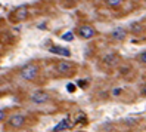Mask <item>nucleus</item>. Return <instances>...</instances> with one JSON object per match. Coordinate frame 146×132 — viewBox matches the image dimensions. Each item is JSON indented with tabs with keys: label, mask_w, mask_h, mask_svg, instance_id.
Segmentation results:
<instances>
[{
	"label": "nucleus",
	"mask_w": 146,
	"mask_h": 132,
	"mask_svg": "<svg viewBox=\"0 0 146 132\" xmlns=\"http://www.w3.org/2000/svg\"><path fill=\"white\" fill-rule=\"evenodd\" d=\"M118 61H119V57L117 55V54H108L105 58H104V63L105 65H108V67H114V65H117L118 64Z\"/></svg>",
	"instance_id": "obj_9"
},
{
	"label": "nucleus",
	"mask_w": 146,
	"mask_h": 132,
	"mask_svg": "<svg viewBox=\"0 0 146 132\" xmlns=\"http://www.w3.org/2000/svg\"><path fill=\"white\" fill-rule=\"evenodd\" d=\"M28 16V7L27 6H19L16 7L15 12H13V20L15 21H22Z\"/></svg>",
	"instance_id": "obj_8"
},
{
	"label": "nucleus",
	"mask_w": 146,
	"mask_h": 132,
	"mask_svg": "<svg viewBox=\"0 0 146 132\" xmlns=\"http://www.w3.org/2000/svg\"><path fill=\"white\" fill-rule=\"evenodd\" d=\"M137 61L146 65V51H143L142 54H139V55H137Z\"/></svg>",
	"instance_id": "obj_13"
},
{
	"label": "nucleus",
	"mask_w": 146,
	"mask_h": 132,
	"mask_svg": "<svg viewBox=\"0 0 146 132\" xmlns=\"http://www.w3.org/2000/svg\"><path fill=\"white\" fill-rule=\"evenodd\" d=\"M71 126V120L70 119H64V120H61L58 123V125L53 128V132H62V131H65V129H68Z\"/></svg>",
	"instance_id": "obj_10"
},
{
	"label": "nucleus",
	"mask_w": 146,
	"mask_h": 132,
	"mask_svg": "<svg viewBox=\"0 0 146 132\" xmlns=\"http://www.w3.org/2000/svg\"><path fill=\"white\" fill-rule=\"evenodd\" d=\"M31 102L34 104H46L49 100H50V95L44 91H36L33 95H31Z\"/></svg>",
	"instance_id": "obj_5"
},
{
	"label": "nucleus",
	"mask_w": 146,
	"mask_h": 132,
	"mask_svg": "<svg viewBox=\"0 0 146 132\" xmlns=\"http://www.w3.org/2000/svg\"><path fill=\"white\" fill-rule=\"evenodd\" d=\"M78 36L81 37V39H84V40H89V39H92V37H94L96 36V30H94V27L93 25H89V24H84V25H80L78 27Z\"/></svg>",
	"instance_id": "obj_4"
},
{
	"label": "nucleus",
	"mask_w": 146,
	"mask_h": 132,
	"mask_svg": "<svg viewBox=\"0 0 146 132\" xmlns=\"http://www.w3.org/2000/svg\"><path fill=\"white\" fill-rule=\"evenodd\" d=\"M40 74V67L38 64H34V63H30V64H25L21 70H19V76L24 79V80H28V82H33L36 80Z\"/></svg>",
	"instance_id": "obj_1"
},
{
	"label": "nucleus",
	"mask_w": 146,
	"mask_h": 132,
	"mask_svg": "<svg viewBox=\"0 0 146 132\" xmlns=\"http://www.w3.org/2000/svg\"><path fill=\"white\" fill-rule=\"evenodd\" d=\"M125 37H127V30L123 28V27H117V28L112 30V33H111V39L115 40V42H123Z\"/></svg>",
	"instance_id": "obj_7"
},
{
	"label": "nucleus",
	"mask_w": 146,
	"mask_h": 132,
	"mask_svg": "<svg viewBox=\"0 0 146 132\" xmlns=\"http://www.w3.org/2000/svg\"><path fill=\"white\" fill-rule=\"evenodd\" d=\"M86 85H87V82H86V80H84V82H83V80L78 82V86H86Z\"/></svg>",
	"instance_id": "obj_19"
},
{
	"label": "nucleus",
	"mask_w": 146,
	"mask_h": 132,
	"mask_svg": "<svg viewBox=\"0 0 146 132\" xmlns=\"http://www.w3.org/2000/svg\"><path fill=\"white\" fill-rule=\"evenodd\" d=\"M119 94H121V89H115L114 91V95H119Z\"/></svg>",
	"instance_id": "obj_20"
},
{
	"label": "nucleus",
	"mask_w": 146,
	"mask_h": 132,
	"mask_svg": "<svg viewBox=\"0 0 146 132\" xmlns=\"http://www.w3.org/2000/svg\"><path fill=\"white\" fill-rule=\"evenodd\" d=\"M124 122L127 123V125H136V123H137V119H133V117H128V119H125Z\"/></svg>",
	"instance_id": "obj_15"
},
{
	"label": "nucleus",
	"mask_w": 146,
	"mask_h": 132,
	"mask_svg": "<svg viewBox=\"0 0 146 132\" xmlns=\"http://www.w3.org/2000/svg\"><path fill=\"white\" fill-rule=\"evenodd\" d=\"M62 39L66 40V42H71V40H74V34H72L71 31H68V33L62 34Z\"/></svg>",
	"instance_id": "obj_14"
},
{
	"label": "nucleus",
	"mask_w": 146,
	"mask_h": 132,
	"mask_svg": "<svg viewBox=\"0 0 146 132\" xmlns=\"http://www.w3.org/2000/svg\"><path fill=\"white\" fill-rule=\"evenodd\" d=\"M142 95H143V96H146V85H143V86H142Z\"/></svg>",
	"instance_id": "obj_18"
},
{
	"label": "nucleus",
	"mask_w": 146,
	"mask_h": 132,
	"mask_svg": "<svg viewBox=\"0 0 146 132\" xmlns=\"http://www.w3.org/2000/svg\"><path fill=\"white\" fill-rule=\"evenodd\" d=\"M49 52L50 54H53V55H59V57H71V51L68 49V48H64V46H50L49 48Z\"/></svg>",
	"instance_id": "obj_6"
},
{
	"label": "nucleus",
	"mask_w": 146,
	"mask_h": 132,
	"mask_svg": "<svg viewBox=\"0 0 146 132\" xmlns=\"http://www.w3.org/2000/svg\"><path fill=\"white\" fill-rule=\"evenodd\" d=\"M25 122H27V119L24 114H13L6 120V126L9 129H21L25 125Z\"/></svg>",
	"instance_id": "obj_3"
},
{
	"label": "nucleus",
	"mask_w": 146,
	"mask_h": 132,
	"mask_svg": "<svg viewBox=\"0 0 146 132\" xmlns=\"http://www.w3.org/2000/svg\"><path fill=\"white\" fill-rule=\"evenodd\" d=\"M66 89H68V92H74V91H75V85L68 83V85H66Z\"/></svg>",
	"instance_id": "obj_16"
},
{
	"label": "nucleus",
	"mask_w": 146,
	"mask_h": 132,
	"mask_svg": "<svg viewBox=\"0 0 146 132\" xmlns=\"http://www.w3.org/2000/svg\"><path fill=\"white\" fill-rule=\"evenodd\" d=\"M56 71L62 76H68V74H74L75 73V64L71 63V61H59L56 63Z\"/></svg>",
	"instance_id": "obj_2"
},
{
	"label": "nucleus",
	"mask_w": 146,
	"mask_h": 132,
	"mask_svg": "<svg viewBox=\"0 0 146 132\" xmlns=\"http://www.w3.org/2000/svg\"><path fill=\"white\" fill-rule=\"evenodd\" d=\"M130 30H131V33H136V34H139V33H142L143 31V27L139 24V22H133L131 25H130Z\"/></svg>",
	"instance_id": "obj_11"
},
{
	"label": "nucleus",
	"mask_w": 146,
	"mask_h": 132,
	"mask_svg": "<svg viewBox=\"0 0 146 132\" xmlns=\"http://www.w3.org/2000/svg\"><path fill=\"white\" fill-rule=\"evenodd\" d=\"M6 119V111L5 110H0V122H3Z\"/></svg>",
	"instance_id": "obj_17"
},
{
	"label": "nucleus",
	"mask_w": 146,
	"mask_h": 132,
	"mask_svg": "<svg viewBox=\"0 0 146 132\" xmlns=\"http://www.w3.org/2000/svg\"><path fill=\"white\" fill-rule=\"evenodd\" d=\"M105 2H106V5L109 7H119V6L123 5L124 0H105Z\"/></svg>",
	"instance_id": "obj_12"
}]
</instances>
